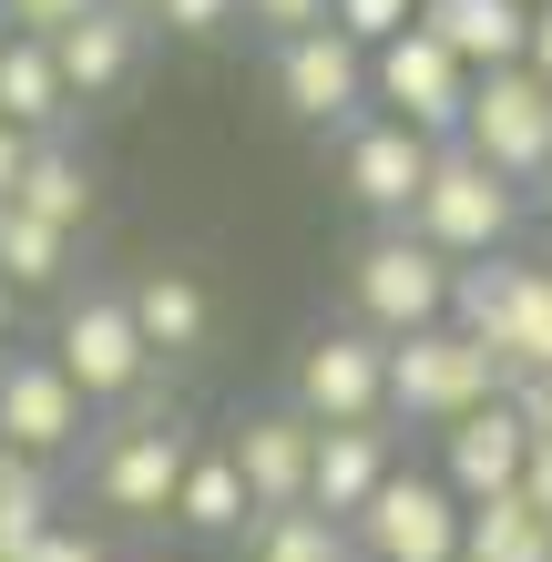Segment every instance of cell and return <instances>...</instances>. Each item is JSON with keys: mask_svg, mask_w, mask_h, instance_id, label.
I'll list each match as a JSON object with an SVG mask.
<instances>
[{"mask_svg": "<svg viewBox=\"0 0 552 562\" xmlns=\"http://www.w3.org/2000/svg\"><path fill=\"white\" fill-rule=\"evenodd\" d=\"M511 225H522V184L492 175L471 144H440L430 184H419V205H409V236H430L450 267H471V256H511Z\"/></svg>", "mask_w": 552, "mask_h": 562, "instance_id": "cell-1", "label": "cell"}, {"mask_svg": "<svg viewBox=\"0 0 552 562\" xmlns=\"http://www.w3.org/2000/svg\"><path fill=\"white\" fill-rule=\"evenodd\" d=\"M502 400V358L461 338V327H419V338H388V409L419 419V429H450V419H471V409H492Z\"/></svg>", "mask_w": 552, "mask_h": 562, "instance_id": "cell-2", "label": "cell"}, {"mask_svg": "<svg viewBox=\"0 0 552 562\" xmlns=\"http://www.w3.org/2000/svg\"><path fill=\"white\" fill-rule=\"evenodd\" d=\"M348 296H359V327L369 338H419V327L450 317V256L409 225H379L348 267Z\"/></svg>", "mask_w": 552, "mask_h": 562, "instance_id": "cell-3", "label": "cell"}, {"mask_svg": "<svg viewBox=\"0 0 552 562\" xmlns=\"http://www.w3.org/2000/svg\"><path fill=\"white\" fill-rule=\"evenodd\" d=\"M450 144H471L492 175L511 184H542L552 175V92L522 72V61H502V72H471V103H461V134Z\"/></svg>", "mask_w": 552, "mask_h": 562, "instance_id": "cell-4", "label": "cell"}, {"mask_svg": "<svg viewBox=\"0 0 552 562\" xmlns=\"http://www.w3.org/2000/svg\"><path fill=\"white\" fill-rule=\"evenodd\" d=\"M461 491H450L440 471H388L369 491V512L348 521V542H359L369 562H461Z\"/></svg>", "mask_w": 552, "mask_h": 562, "instance_id": "cell-5", "label": "cell"}, {"mask_svg": "<svg viewBox=\"0 0 552 562\" xmlns=\"http://www.w3.org/2000/svg\"><path fill=\"white\" fill-rule=\"evenodd\" d=\"M52 369L72 379L82 400H134V389L154 379V348H144L134 307H123V286H92V296H72V307H61Z\"/></svg>", "mask_w": 552, "mask_h": 562, "instance_id": "cell-6", "label": "cell"}, {"mask_svg": "<svg viewBox=\"0 0 552 562\" xmlns=\"http://www.w3.org/2000/svg\"><path fill=\"white\" fill-rule=\"evenodd\" d=\"M369 103L388 113V123H409V134H430V144H450L461 134V103H471V72L450 61L430 31H399V42H379L369 52Z\"/></svg>", "mask_w": 552, "mask_h": 562, "instance_id": "cell-7", "label": "cell"}, {"mask_svg": "<svg viewBox=\"0 0 552 562\" xmlns=\"http://www.w3.org/2000/svg\"><path fill=\"white\" fill-rule=\"evenodd\" d=\"M286 409H307L317 429L388 419V338H369L359 317L328 327V338H307V358H297V400H286Z\"/></svg>", "mask_w": 552, "mask_h": 562, "instance_id": "cell-8", "label": "cell"}, {"mask_svg": "<svg viewBox=\"0 0 552 562\" xmlns=\"http://www.w3.org/2000/svg\"><path fill=\"white\" fill-rule=\"evenodd\" d=\"M277 103L297 113V123H359V103H369V52L348 42L338 21L277 42Z\"/></svg>", "mask_w": 552, "mask_h": 562, "instance_id": "cell-9", "label": "cell"}, {"mask_svg": "<svg viewBox=\"0 0 552 562\" xmlns=\"http://www.w3.org/2000/svg\"><path fill=\"white\" fill-rule=\"evenodd\" d=\"M184 460H194V440L174 419H123L113 450H103V471H92V491H103V512H123V521H174Z\"/></svg>", "mask_w": 552, "mask_h": 562, "instance_id": "cell-10", "label": "cell"}, {"mask_svg": "<svg viewBox=\"0 0 552 562\" xmlns=\"http://www.w3.org/2000/svg\"><path fill=\"white\" fill-rule=\"evenodd\" d=\"M225 460H236V481H246L256 512H307V481H317V419H307V409H256V419H236Z\"/></svg>", "mask_w": 552, "mask_h": 562, "instance_id": "cell-11", "label": "cell"}, {"mask_svg": "<svg viewBox=\"0 0 552 562\" xmlns=\"http://www.w3.org/2000/svg\"><path fill=\"white\" fill-rule=\"evenodd\" d=\"M430 134H409V123H388V113H359L348 123V144H338V164H348V194L379 215V225H409V205H419V184H430Z\"/></svg>", "mask_w": 552, "mask_h": 562, "instance_id": "cell-12", "label": "cell"}, {"mask_svg": "<svg viewBox=\"0 0 552 562\" xmlns=\"http://www.w3.org/2000/svg\"><path fill=\"white\" fill-rule=\"evenodd\" d=\"M522 460H532V419L511 409V389L492 409L450 419L440 429V481L461 491V502H502V491H522Z\"/></svg>", "mask_w": 552, "mask_h": 562, "instance_id": "cell-13", "label": "cell"}, {"mask_svg": "<svg viewBox=\"0 0 552 562\" xmlns=\"http://www.w3.org/2000/svg\"><path fill=\"white\" fill-rule=\"evenodd\" d=\"M82 389L52 369V358H0V450H31V460H61L82 440Z\"/></svg>", "mask_w": 552, "mask_h": 562, "instance_id": "cell-14", "label": "cell"}, {"mask_svg": "<svg viewBox=\"0 0 552 562\" xmlns=\"http://www.w3.org/2000/svg\"><path fill=\"white\" fill-rule=\"evenodd\" d=\"M144 31H154V21L113 11V0H92L72 31H52V72H61V92H72V103L123 92V82H134V61H144Z\"/></svg>", "mask_w": 552, "mask_h": 562, "instance_id": "cell-15", "label": "cell"}, {"mask_svg": "<svg viewBox=\"0 0 552 562\" xmlns=\"http://www.w3.org/2000/svg\"><path fill=\"white\" fill-rule=\"evenodd\" d=\"M419 31L461 61V72H502L532 42V0H419Z\"/></svg>", "mask_w": 552, "mask_h": 562, "instance_id": "cell-16", "label": "cell"}, {"mask_svg": "<svg viewBox=\"0 0 552 562\" xmlns=\"http://www.w3.org/2000/svg\"><path fill=\"white\" fill-rule=\"evenodd\" d=\"M399 471V450H388V419H359V429H317V481H307V512L328 521H359L369 491Z\"/></svg>", "mask_w": 552, "mask_h": 562, "instance_id": "cell-17", "label": "cell"}, {"mask_svg": "<svg viewBox=\"0 0 552 562\" xmlns=\"http://www.w3.org/2000/svg\"><path fill=\"white\" fill-rule=\"evenodd\" d=\"M123 307H134L154 358H184V348L215 338V296H205V277H184V267H144L134 286H123Z\"/></svg>", "mask_w": 552, "mask_h": 562, "instance_id": "cell-18", "label": "cell"}, {"mask_svg": "<svg viewBox=\"0 0 552 562\" xmlns=\"http://www.w3.org/2000/svg\"><path fill=\"white\" fill-rule=\"evenodd\" d=\"M246 521H256V502H246L236 460H225V450H194L184 481H174V532H194V542H246Z\"/></svg>", "mask_w": 552, "mask_h": 562, "instance_id": "cell-19", "label": "cell"}, {"mask_svg": "<svg viewBox=\"0 0 552 562\" xmlns=\"http://www.w3.org/2000/svg\"><path fill=\"white\" fill-rule=\"evenodd\" d=\"M72 113V92L52 72V42H31V31H0V123H21V134H52V123Z\"/></svg>", "mask_w": 552, "mask_h": 562, "instance_id": "cell-20", "label": "cell"}, {"mask_svg": "<svg viewBox=\"0 0 552 562\" xmlns=\"http://www.w3.org/2000/svg\"><path fill=\"white\" fill-rule=\"evenodd\" d=\"M492 358H502V389L552 379V267H522V286H511V307L492 327Z\"/></svg>", "mask_w": 552, "mask_h": 562, "instance_id": "cell-21", "label": "cell"}, {"mask_svg": "<svg viewBox=\"0 0 552 562\" xmlns=\"http://www.w3.org/2000/svg\"><path fill=\"white\" fill-rule=\"evenodd\" d=\"M11 205H31V215H42V225H61V236H82V225H92V164L72 154V144H31V164H21V194H11Z\"/></svg>", "mask_w": 552, "mask_h": 562, "instance_id": "cell-22", "label": "cell"}, {"mask_svg": "<svg viewBox=\"0 0 552 562\" xmlns=\"http://www.w3.org/2000/svg\"><path fill=\"white\" fill-rule=\"evenodd\" d=\"M461 562H552V512H532L522 491L461 512Z\"/></svg>", "mask_w": 552, "mask_h": 562, "instance_id": "cell-23", "label": "cell"}, {"mask_svg": "<svg viewBox=\"0 0 552 562\" xmlns=\"http://www.w3.org/2000/svg\"><path fill=\"white\" fill-rule=\"evenodd\" d=\"M61 521V491H52V460H31V450H0V552H31Z\"/></svg>", "mask_w": 552, "mask_h": 562, "instance_id": "cell-24", "label": "cell"}, {"mask_svg": "<svg viewBox=\"0 0 552 562\" xmlns=\"http://www.w3.org/2000/svg\"><path fill=\"white\" fill-rule=\"evenodd\" d=\"M0 277H11L21 296L31 286H61V277H72V236L42 225L31 205H0Z\"/></svg>", "mask_w": 552, "mask_h": 562, "instance_id": "cell-25", "label": "cell"}, {"mask_svg": "<svg viewBox=\"0 0 552 562\" xmlns=\"http://www.w3.org/2000/svg\"><path fill=\"white\" fill-rule=\"evenodd\" d=\"M246 552L256 562H348V521H328V512H256Z\"/></svg>", "mask_w": 552, "mask_h": 562, "instance_id": "cell-26", "label": "cell"}, {"mask_svg": "<svg viewBox=\"0 0 552 562\" xmlns=\"http://www.w3.org/2000/svg\"><path fill=\"white\" fill-rule=\"evenodd\" d=\"M328 21H338L359 52H379V42H399V31L419 21V0H328Z\"/></svg>", "mask_w": 552, "mask_h": 562, "instance_id": "cell-27", "label": "cell"}, {"mask_svg": "<svg viewBox=\"0 0 552 562\" xmlns=\"http://www.w3.org/2000/svg\"><path fill=\"white\" fill-rule=\"evenodd\" d=\"M236 21H256L267 42H297V31L328 21V0H236Z\"/></svg>", "mask_w": 552, "mask_h": 562, "instance_id": "cell-28", "label": "cell"}, {"mask_svg": "<svg viewBox=\"0 0 552 562\" xmlns=\"http://www.w3.org/2000/svg\"><path fill=\"white\" fill-rule=\"evenodd\" d=\"M92 0H0V31H31V42H52V31H72Z\"/></svg>", "mask_w": 552, "mask_h": 562, "instance_id": "cell-29", "label": "cell"}, {"mask_svg": "<svg viewBox=\"0 0 552 562\" xmlns=\"http://www.w3.org/2000/svg\"><path fill=\"white\" fill-rule=\"evenodd\" d=\"M154 21H165L174 42H215V31L236 21V0H154Z\"/></svg>", "mask_w": 552, "mask_h": 562, "instance_id": "cell-30", "label": "cell"}, {"mask_svg": "<svg viewBox=\"0 0 552 562\" xmlns=\"http://www.w3.org/2000/svg\"><path fill=\"white\" fill-rule=\"evenodd\" d=\"M21 562H113V552H103V542H92V532H72V521H52V532H42V542H31Z\"/></svg>", "mask_w": 552, "mask_h": 562, "instance_id": "cell-31", "label": "cell"}, {"mask_svg": "<svg viewBox=\"0 0 552 562\" xmlns=\"http://www.w3.org/2000/svg\"><path fill=\"white\" fill-rule=\"evenodd\" d=\"M31 144H42V134H21V123H0V205L21 194V164H31Z\"/></svg>", "mask_w": 552, "mask_h": 562, "instance_id": "cell-32", "label": "cell"}, {"mask_svg": "<svg viewBox=\"0 0 552 562\" xmlns=\"http://www.w3.org/2000/svg\"><path fill=\"white\" fill-rule=\"evenodd\" d=\"M522 72L552 92V0H542V11H532V42H522Z\"/></svg>", "mask_w": 552, "mask_h": 562, "instance_id": "cell-33", "label": "cell"}, {"mask_svg": "<svg viewBox=\"0 0 552 562\" xmlns=\"http://www.w3.org/2000/svg\"><path fill=\"white\" fill-rule=\"evenodd\" d=\"M511 409L532 419V440H552V379H522V389H511Z\"/></svg>", "mask_w": 552, "mask_h": 562, "instance_id": "cell-34", "label": "cell"}, {"mask_svg": "<svg viewBox=\"0 0 552 562\" xmlns=\"http://www.w3.org/2000/svg\"><path fill=\"white\" fill-rule=\"evenodd\" d=\"M522 502L552 512V440H532V460H522Z\"/></svg>", "mask_w": 552, "mask_h": 562, "instance_id": "cell-35", "label": "cell"}, {"mask_svg": "<svg viewBox=\"0 0 552 562\" xmlns=\"http://www.w3.org/2000/svg\"><path fill=\"white\" fill-rule=\"evenodd\" d=\"M11 317H21V286L0 277V348H11Z\"/></svg>", "mask_w": 552, "mask_h": 562, "instance_id": "cell-36", "label": "cell"}, {"mask_svg": "<svg viewBox=\"0 0 552 562\" xmlns=\"http://www.w3.org/2000/svg\"><path fill=\"white\" fill-rule=\"evenodd\" d=\"M113 11H134V21H154V0H113Z\"/></svg>", "mask_w": 552, "mask_h": 562, "instance_id": "cell-37", "label": "cell"}, {"mask_svg": "<svg viewBox=\"0 0 552 562\" xmlns=\"http://www.w3.org/2000/svg\"><path fill=\"white\" fill-rule=\"evenodd\" d=\"M348 562H369V552H359V542H348Z\"/></svg>", "mask_w": 552, "mask_h": 562, "instance_id": "cell-38", "label": "cell"}, {"mask_svg": "<svg viewBox=\"0 0 552 562\" xmlns=\"http://www.w3.org/2000/svg\"><path fill=\"white\" fill-rule=\"evenodd\" d=\"M0 562H11V552H0Z\"/></svg>", "mask_w": 552, "mask_h": 562, "instance_id": "cell-39", "label": "cell"}, {"mask_svg": "<svg viewBox=\"0 0 552 562\" xmlns=\"http://www.w3.org/2000/svg\"><path fill=\"white\" fill-rule=\"evenodd\" d=\"M532 11H542V0H532Z\"/></svg>", "mask_w": 552, "mask_h": 562, "instance_id": "cell-40", "label": "cell"}, {"mask_svg": "<svg viewBox=\"0 0 552 562\" xmlns=\"http://www.w3.org/2000/svg\"><path fill=\"white\" fill-rule=\"evenodd\" d=\"M542 184H552V175H542Z\"/></svg>", "mask_w": 552, "mask_h": 562, "instance_id": "cell-41", "label": "cell"}]
</instances>
